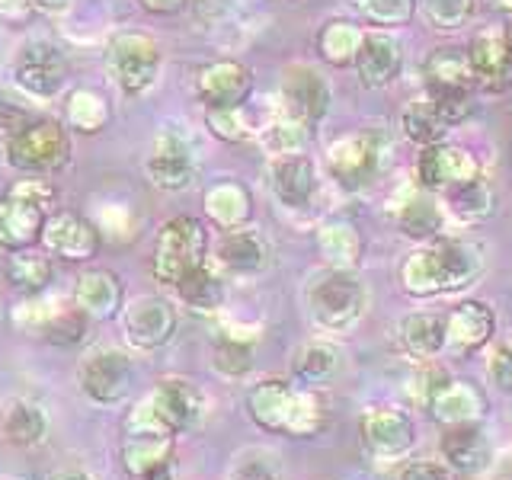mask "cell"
<instances>
[{
    "label": "cell",
    "instance_id": "6da1fadb",
    "mask_svg": "<svg viewBox=\"0 0 512 480\" xmlns=\"http://www.w3.org/2000/svg\"><path fill=\"white\" fill-rule=\"evenodd\" d=\"M484 269V250L464 237H436L429 247L407 256L400 285L413 298H432L471 285Z\"/></svg>",
    "mask_w": 512,
    "mask_h": 480
},
{
    "label": "cell",
    "instance_id": "7a4b0ae2",
    "mask_svg": "<svg viewBox=\"0 0 512 480\" xmlns=\"http://www.w3.org/2000/svg\"><path fill=\"white\" fill-rule=\"evenodd\" d=\"M256 426L285 436H311L320 426V404L308 391H295L288 381H263L247 397Z\"/></svg>",
    "mask_w": 512,
    "mask_h": 480
},
{
    "label": "cell",
    "instance_id": "3957f363",
    "mask_svg": "<svg viewBox=\"0 0 512 480\" xmlns=\"http://www.w3.org/2000/svg\"><path fill=\"white\" fill-rule=\"evenodd\" d=\"M4 151L13 170L45 176L71 160V135L55 119H29L23 125H10Z\"/></svg>",
    "mask_w": 512,
    "mask_h": 480
},
{
    "label": "cell",
    "instance_id": "277c9868",
    "mask_svg": "<svg viewBox=\"0 0 512 480\" xmlns=\"http://www.w3.org/2000/svg\"><path fill=\"white\" fill-rule=\"evenodd\" d=\"M164 52L154 36L138 29L116 32L106 45V71L125 96H144L160 77Z\"/></svg>",
    "mask_w": 512,
    "mask_h": 480
},
{
    "label": "cell",
    "instance_id": "5b68a950",
    "mask_svg": "<svg viewBox=\"0 0 512 480\" xmlns=\"http://www.w3.org/2000/svg\"><path fill=\"white\" fill-rule=\"evenodd\" d=\"M208 231L199 218L176 215L154 237V256L151 269L154 279L164 285H176L186 272L208 263Z\"/></svg>",
    "mask_w": 512,
    "mask_h": 480
},
{
    "label": "cell",
    "instance_id": "8992f818",
    "mask_svg": "<svg viewBox=\"0 0 512 480\" xmlns=\"http://www.w3.org/2000/svg\"><path fill=\"white\" fill-rule=\"evenodd\" d=\"M308 308L317 327L349 333L365 314V288L352 269H327L308 288Z\"/></svg>",
    "mask_w": 512,
    "mask_h": 480
},
{
    "label": "cell",
    "instance_id": "52a82bcc",
    "mask_svg": "<svg viewBox=\"0 0 512 480\" xmlns=\"http://www.w3.org/2000/svg\"><path fill=\"white\" fill-rule=\"evenodd\" d=\"M173 455V432L157 420L151 404L135 410L128 420L125 442H122V461L125 471L141 480H164L170 471Z\"/></svg>",
    "mask_w": 512,
    "mask_h": 480
},
{
    "label": "cell",
    "instance_id": "ba28073f",
    "mask_svg": "<svg viewBox=\"0 0 512 480\" xmlns=\"http://www.w3.org/2000/svg\"><path fill=\"white\" fill-rule=\"evenodd\" d=\"M384 141L378 132H359L327 148V173L346 192H362L384 170Z\"/></svg>",
    "mask_w": 512,
    "mask_h": 480
},
{
    "label": "cell",
    "instance_id": "9c48e42d",
    "mask_svg": "<svg viewBox=\"0 0 512 480\" xmlns=\"http://www.w3.org/2000/svg\"><path fill=\"white\" fill-rule=\"evenodd\" d=\"M13 84L32 100H55L68 84V58L48 39H32L20 45L13 58Z\"/></svg>",
    "mask_w": 512,
    "mask_h": 480
},
{
    "label": "cell",
    "instance_id": "30bf717a",
    "mask_svg": "<svg viewBox=\"0 0 512 480\" xmlns=\"http://www.w3.org/2000/svg\"><path fill=\"white\" fill-rule=\"evenodd\" d=\"M471 116V100L468 96H436L423 93L413 103H407L404 116H400V128L404 135L426 148V144H439L458 122Z\"/></svg>",
    "mask_w": 512,
    "mask_h": 480
},
{
    "label": "cell",
    "instance_id": "8fae6325",
    "mask_svg": "<svg viewBox=\"0 0 512 480\" xmlns=\"http://www.w3.org/2000/svg\"><path fill=\"white\" fill-rule=\"evenodd\" d=\"M196 170H199L196 148H192L189 135L176 132V128H164V132L154 138L148 157H144L148 180L157 189H167V192L189 189L192 180H196Z\"/></svg>",
    "mask_w": 512,
    "mask_h": 480
},
{
    "label": "cell",
    "instance_id": "7c38bea8",
    "mask_svg": "<svg viewBox=\"0 0 512 480\" xmlns=\"http://www.w3.org/2000/svg\"><path fill=\"white\" fill-rule=\"evenodd\" d=\"M279 100H282L279 112L314 128L330 112L333 90H330V80L317 68H311V64H292V68H285L282 74Z\"/></svg>",
    "mask_w": 512,
    "mask_h": 480
},
{
    "label": "cell",
    "instance_id": "4fadbf2b",
    "mask_svg": "<svg viewBox=\"0 0 512 480\" xmlns=\"http://www.w3.org/2000/svg\"><path fill=\"white\" fill-rule=\"evenodd\" d=\"M80 388H84L96 404H119L132 394L135 384V362L119 349H96L80 362Z\"/></svg>",
    "mask_w": 512,
    "mask_h": 480
},
{
    "label": "cell",
    "instance_id": "5bb4252c",
    "mask_svg": "<svg viewBox=\"0 0 512 480\" xmlns=\"http://www.w3.org/2000/svg\"><path fill=\"white\" fill-rule=\"evenodd\" d=\"M269 189L276 202L288 212H304L311 208L317 192H320V176L308 154H288V157H272L269 167Z\"/></svg>",
    "mask_w": 512,
    "mask_h": 480
},
{
    "label": "cell",
    "instance_id": "9a60e30c",
    "mask_svg": "<svg viewBox=\"0 0 512 480\" xmlns=\"http://www.w3.org/2000/svg\"><path fill=\"white\" fill-rule=\"evenodd\" d=\"M477 173L480 164L458 144H426V148H420V157H416V186L426 192H442Z\"/></svg>",
    "mask_w": 512,
    "mask_h": 480
},
{
    "label": "cell",
    "instance_id": "2e32d148",
    "mask_svg": "<svg viewBox=\"0 0 512 480\" xmlns=\"http://www.w3.org/2000/svg\"><path fill=\"white\" fill-rule=\"evenodd\" d=\"M125 336L135 349H157L170 343L176 333V311L164 298L157 295H141L125 308L122 314Z\"/></svg>",
    "mask_w": 512,
    "mask_h": 480
},
{
    "label": "cell",
    "instance_id": "e0dca14e",
    "mask_svg": "<svg viewBox=\"0 0 512 480\" xmlns=\"http://www.w3.org/2000/svg\"><path fill=\"white\" fill-rule=\"evenodd\" d=\"M42 244L48 253H55L68 263H87L100 253L103 240H100V231H96L87 218H80L74 212H58V215H48Z\"/></svg>",
    "mask_w": 512,
    "mask_h": 480
},
{
    "label": "cell",
    "instance_id": "ac0fdd59",
    "mask_svg": "<svg viewBox=\"0 0 512 480\" xmlns=\"http://www.w3.org/2000/svg\"><path fill=\"white\" fill-rule=\"evenodd\" d=\"M250 90H253V71L234 58H221V61L205 64L196 77V93L205 103V109L244 106Z\"/></svg>",
    "mask_w": 512,
    "mask_h": 480
},
{
    "label": "cell",
    "instance_id": "d6986e66",
    "mask_svg": "<svg viewBox=\"0 0 512 480\" xmlns=\"http://www.w3.org/2000/svg\"><path fill=\"white\" fill-rule=\"evenodd\" d=\"M45 221H48V208L10 189L0 199V247L7 253L32 250L42 240Z\"/></svg>",
    "mask_w": 512,
    "mask_h": 480
},
{
    "label": "cell",
    "instance_id": "ffe728a7",
    "mask_svg": "<svg viewBox=\"0 0 512 480\" xmlns=\"http://www.w3.org/2000/svg\"><path fill=\"white\" fill-rule=\"evenodd\" d=\"M148 404L157 413V420L164 423L173 436L196 426L202 420V410H205L202 391L186 378H164L157 384V391Z\"/></svg>",
    "mask_w": 512,
    "mask_h": 480
},
{
    "label": "cell",
    "instance_id": "44dd1931",
    "mask_svg": "<svg viewBox=\"0 0 512 480\" xmlns=\"http://www.w3.org/2000/svg\"><path fill=\"white\" fill-rule=\"evenodd\" d=\"M352 68H356L362 87L381 90L400 74V68H404V48H400V42L391 36V32H381V29L365 32Z\"/></svg>",
    "mask_w": 512,
    "mask_h": 480
},
{
    "label": "cell",
    "instance_id": "7402d4cb",
    "mask_svg": "<svg viewBox=\"0 0 512 480\" xmlns=\"http://www.w3.org/2000/svg\"><path fill=\"white\" fill-rule=\"evenodd\" d=\"M496 330V317L487 301H464L445 317V349L458 356H471L480 346L490 343Z\"/></svg>",
    "mask_w": 512,
    "mask_h": 480
},
{
    "label": "cell",
    "instance_id": "603a6c76",
    "mask_svg": "<svg viewBox=\"0 0 512 480\" xmlns=\"http://www.w3.org/2000/svg\"><path fill=\"white\" fill-rule=\"evenodd\" d=\"M215 266L231 272V276H256L269 266V244L263 234L253 228H231L224 231L215 247Z\"/></svg>",
    "mask_w": 512,
    "mask_h": 480
},
{
    "label": "cell",
    "instance_id": "cb8c5ba5",
    "mask_svg": "<svg viewBox=\"0 0 512 480\" xmlns=\"http://www.w3.org/2000/svg\"><path fill=\"white\" fill-rule=\"evenodd\" d=\"M423 74H426V93H436V96H468L477 90V77L471 71V61L468 52L461 48H436L426 64H423Z\"/></svg>",
    "mask_w": 512,
    "mask_h": 480
},
{
    "label": "cell",
    "instance_id": "d4e9b609",
    "mask_svg": "<svg viewBox=\"0 0 512 480\" xmlns=\"http://www.w3.org/2000/svg\"><path fill=\"white\" fill-rule=\"evenodd\" d=\"M468 61L477 77V87L503 90L512 84V58H509L506 32H496V29L477 32L468 48Z\"/></svg>",
    "mask_w": 512,
    "mask_h": 480
},
{
    "label": "cell",
    "instance_id": "484cf974",
    "mask_svg": "<svg viewBox=\"0 0 512 480\" xmlns=\"http://www.w3.org/2000/svg\"><path fill=\"white\" fill-rule=\"evenodd\" d=\"M442 458L452 471L461 474H477L490 464V439L484 436V429L477 423H452L445 429V436L439 442Z\"/></svg>",
    "mask_w": 512,
    "mask_h": 480
},
{
    "label": "cell",
    "instance_id": "4316f807",
    "mask_svg": "<svg viewBox=\"0 0 512 480\" xmlns=\"http://www.w3.org/2000/svg\"><path fill=\"white\" fill-rule=\"evenodd\" d=\"M74 304L87 317L106 320L122 308V282L109 269H90L74 285Z\"/></svg>",
    "mask_w": 512,
    "mask_h": 480
},
{
    "label": "cell",
    "instance_id": "83f0119b",
    "mask_svg": "<svg viewBox=\"0 0 512 480\" xmlns=\"http://www.w3.org/2000/svg\"><path fill=\"white\" fill-rule=\"evenodd\" d=\"M445 208L432 199V192L416 186L397 208V228L413 240H436L445 231Z\"/></svg>",
    "mask_w": 512,
    "mask_h": 480
},
{
    "label": "cell",
    "instance_id": "f1b7e54d",
    "mask_svg": "<svg viewBox=\"0 0 512 480\" xmlns=\"http://www.w3.org/2000/svg\"><path fill=\"white\" fill-rule=\"evenodd\" d=\"M362 439L378 458H397L413 445V426L400 413H372L362 420Z\"/></svg>",
    "mask_w": 512,
    "mask_h": 480
},
{
    "label": "cell",
    "instance_id": "f546056e",
    "mask_svg": "<svg viewBox=\"0 0 512 480\" xmlns=\"http://www.w3.org/2000/svg\"><path fill=\"white\" fill-rule=\"evenodd\" d=\"M445 196V215H455L458 221H484L493 215V205H496V192L487 183L484 173L468 176L455 186L442 189Z\"/></svg>",
    "mask_w": 512,
    "mask_h": 480
},
{
    "label": "cell",
    "instance_id": "4dcf8cb0",
    "mask_svg": "<svg viewBox=\"0 0 512 480\" xmlns=\"http://www.w3.org/2000/svg\"><path fill=\"white\" fill-rule=\"evenodd\" d=\"M250 212H253L250 192L247 186H240L234 180H221L205 192V215L212 218V224H218L221 231L244 228L250 221Z\"/></svg>",
    "mask_w": 512,
    "mask_h": 480
},
{
    "label": "cell",
    "instance_id": "1f68e13d",
    "mask_svg": "<svg viewBox=\"0 0 512 480\" xmlns=\"http://www.w3.org/2000/svg\"><path fill=\"white\" fill-rule=\"evenodd\" d=\"M400 343L416 359H432L445 349V317L420 311L400 320Z\"/></svg>",
    "mask_w": 512,
    "mask_h": 480
},
{
    "label": "cell",
    "instance_id": "d6a6232c",
    "mask_svg": "<svg viewBox=\"0 0 512 480\" xmlns=\"http://www.w3.org/2000/svg\"><path fill=\"white\" fill-rule=\"evenodd\" d=\"M173 288L186 301V308H192L196 314H215L224 304V279L218 276V269L208 263L186 272Z\"/></svg>",
    "mask_w": 512,
    "mask_h": 480
},
{
    "label": "cell",
    "instance_id": "836d02e7",
    "mask_svg": "<svg viewBox=\"0 0 512 480\" xmlns=\"http://www.w3.org/2000/svg\"><path fill=\"white\" fill-rule=\"evenodd\" d=\"M426 404L445 423H474V413L480 416V410H484V397L464 381H442V388Z\"/></svg>",
    "mask_w": 512,
    "mask_h": 480
},
{
    "label": "cell",
    "instance_id": "e575fe53",
    "mask_svg": "<svg viewBox=\"0 0 512 480\" xmlns=\"http://www.w3.org/2000/svg\"><path fill=\"white\" fill-rule=\"evenodd\" d=\"M362 39H365V29L349 23V20H333L320 29L317 36V52L327 64L333 68H349L352 61H356L359 48H362Z\"/></svg>",
    "mask_w": 512,
    "mask_h": 480
},
{
    "label": "cell",
    "instance_id": "d590c367",
    "mask_svg": "<svg viewBox=\"0 0 512 480\" xmlns=\"http://www.w3.org/2000/svg\"><path fill=\"white\" fill-rule=\"evenodd\" d=\"M64 122L77 128L80 135H96L103 132L109 122V103L103 93H96L90 87H77L64 100Z\"/></svg>",
    "mask_w": 512,
    "mask_h": 480
},
{
    "label": "cell",
    "instance_id": "8d00e7d4",
    "mask_svg": "<svg viewBox=\"0 0 512 480\" xmlns=\"http://www.w3.org/2000/svg\"><path fill=\"white\" fill-rule=\"evenodd\" d=\"M317 244L333 269H352L362 256L359 231L352 228L349 221H327L324 228L317 231Z\"/></svg>",
    "mask_w": 512,
    "mask_h": 480
},
{
    "label": "cell",
    "instance_id": "74e56055",
    "mask_svg": "<svg viewBox=\"0 0 512 480\" xmlns=\"http://www.w3.org/2000/svg\"><path fill=\"white\" fill-rule=\"evenodd\" d=\"M7 279L13 288H20L26 295H42L45 285L52 282V260L39 256L32 250H20L7 256Z\"/></svg>",
    "mask_w": 512,
    "mask_h": 480
},
{
    "label": "cell",
    "instance_id": "f35d334b",
    "mask_svg": "<svg viewBox=\"0 0 512 480\" xmlns=\"http://www.w3.org/2000/svg\"><path fill=\"white\" fill-rule=\"evenodd\" d=\"M308 138H311V125L285 116V112H279V116L263 128V148L272 157L304 154V148H308Z\"/></svg>",
    "mask_w": 512,
    "mask_h": 480
},
{
    "label": "cell",
    "instance_id": "ab89813d",
    "mask_svg": "<svg viewBox=\"0 0 512 480\" xmlns=\"http://www.w3.org/2000/svg\"><path fill=\"white\" fill-rule=\"evenodd\" d=\"M87 320L90 317L80 311L77 304H52L39 336H45V340L55 346H77L87 333Z\"/></svg>",
    "mask_w": 512,
    "mask_h": 480
},
{
    "label": "cell",
    "instance_id": "60d3db41",
    "mask_svg": "<svg viewBox=\"0 0 512 480\" xmlns=\"http://www.w3.org/2000/svg\"><path fill=\"white\" fill-rule=\"evenodd\" d=\"M45 429V413L29 400H16L4 413V432L13 445H39L45 439Z\"/></svg>",
    "mask_w": 512,
    "mask_h": 480
},
{
    "label": "cell",
    "instance_id": "b9f144b4",
    "mask_svg": "<svg viewBox=\"0 0 512 480\" xmlns=\"http://www.w3.org/2000/svg\"><path fill=\"white\" fill-rule=\"evenodd\" d=\"M336 372V349L327 343H308L295 356V378L304 388H317V384L330 381Z\"/></svg>",
    "mask_w": 512,
    "mask_h": 480
},
{
    "label": "cell",
    "instance_id": "7bdbcfd3",
    "mask_svg": "<svg viewBox=\"0 0 512 480\" xmlns=\"http://www.w3.org/2000/svg\"><path fill=\"white\" fill-rule=\"evenodd\" d=\"M205 125L218 141H228V144H240L253 135L250 119L244 106H218V109H205Z\"/></svg>",
    "mask_w": 512,
    "mask_h": 480
},
{
    "label": "cell",
    "instance_id": "ee69618b",
    "mask_svg": "<svg viewBox=\"0 0 512 480\" xmlns=\"http://www.w3.org/2000/svg\"><path fill=\"white\" fill-rule=\"evenodd\" d=\"M212 362H215V368L221 375L244 378L253 368V346L247 340H240V336H218Z\"/></svg>",
    "mask_w": 512,
    "mask_h": 480
},
{
    "label": "cell",
    "instance_id": "f6af8a7d",
    "mask_svg": "<svg viewBox=\"0 0 512 480\" xmlns=\"http://www.w3.org/2000/svg\"><path fill=\"white\" fill-rule=\"evenodd\" d=\"M356 7L375 26H407L416 16V0H356Z\"/></svg>",
    "mask_w": 512,
    "mask_h": 480
},
{
    "label": "cell",
    "instance_id": "bcb514c9",
    "mask_svg": "<svg viewBox=\"0 0 512 480\" xmlns=\"http://www.w3.org/2000/svg\"><path fill=\"white\" fill-rule=\"evenodd\" d=\"M423 13L436 29L452 32L471 23L474 0H423Z\"/></svg>",
    "mask_w": 512,
    "mask_h": 480
},
{
    "label": "cell",
    "instance_id": "7dc6e473",
    "mask_svg": "<svg viewBox=\"0 0 512 480\" xmlns=\"http://www.w3.org/2000/svg\"><path fill=\"white\" fill-rule=\"evenodd\" d=\"M234 480H282V464L272 452L253 448V452H247L244 458L237 461Z\"/></svg>",
    "mask_w": 512,
    "mask_h": 480
},
{
    "label": "cell",
    "instance_id": "c3c4849f",
    "mask_svg": "<svg viewBox=\"0 0 512 480\" xmlns=\"http://www.w3.org/2000/svg\"><path fill=\"white\" fill-rule=\"evenodd\" d=\"M490 378L500 391L512 394V343H503L490 356Z\"/></svg>",
    "mask_w": 512,
    "mask_h": 480
},
{
    "label": "cell",
    "instance_id": "681fc988",
    "mask_svg": "<svg viewBox=\"0 0 512 480\" xmlns=\"http://www.w3.org/2000/svg\"><path fill=\"white\" fill-rule=\"evenodd\" d=\"M400 480H452V474H448V468H442V464H436V461H413L404 468Z\"/></svg>",
    "mask_w": 512,
    "mask_h": 480
},
{
    "label": "cell",
    "instance_id": "f907efd6",
    "mask_svg": "<svg viewBox=\"0 0 512 480\" xmlns=\"http://www.w3.org/2000/svg\"><path fill=\"white\" fill-rule=\"evenodd\" d=\"M138 4L154 16H173V13L186 10L189 0H138Z\"/></svg>",
    "mask_w": 512,
    "mask_h": 480
},
{
    "label": "cell",
    "instance_id": "816d5d0a",
    "mask_svg": "<svg viewBox=\"0 0 512 480\" xmlns=\"http://www.w3.org/2000/svg\"><path fill=\"white\" fill-rule=\"evenodd\" d=\"M100 221H103V228H109V231H128V212L122 205H109L106 212L100 215Z\"/></svg>",
    "mask_w": 512,
    "mask_h": 480
},
{
    "label": "cell",
    "instance_id": "f5cc1de1",
    "mask_svg": "<svg viewBox=\"0 0 512 480\" xmlns=\"http://www.w3.org/2000/svg\"><path fill=\"white\" fill-rule=\"evenodd\" d=\"M0 10H4L7 16H23L32 10L29 0H0Z\"/></svg>",
    "mask_w": 512,
    "mask_h": 480
},
{
    "label": "cell",
    "instance_id": "db71d44e",
    "mask_svg": "<svg viewBox=\"0 0 512 480\" xmlns=\"http://www.w3.org/2000/svg\"><path fill=\"white\" fill-rule=\"evenodd\" d=\"M32 10H42V13H61L71 0H29Z\"/></svg>",
    "mask_w": 512,
    "mask_h": 480
},
{
    "label": "cell",
    "instance_id": "11a10c76",
    "mask_svg": "<svg viewBox=\"0 0 512 480\" xmlns=\"http://www.w3.org/2000/svg\"><path fill=\"white\" fill-rule=\"evenodd\" d=\"M48 480H93V477L84 474V471H58V474H52Z\"/></svg>",
    "mask_w": 512,
    "mask_h": 480
},
{
    "label": "cell",
    "instance_id": "9f6ffc18",
    "mask_svg": "<svg viewBox=\"0 0 512 480\" xmlns=\"http://www.w3.org/2000/svg\"><path fill=\"white\" fill-rule=\"evenodd\" d=\"M506 42H509V58H512V26L506 29Z\"/></svg>",
    "mask_w": 512,
    "mask_h": 480
},
{
    "label": "cell",
    "instance_id": "6f0895ef",
    "mask_svg": "<svg viewBox=\"0 0 512 480\" xmlns=\"http://www.w3.org/2000/svg\"><path fill=\"white\" fill-rule=\"evenodd\" d=\"M500 4H503V7H509V10H512V0H500Z\"/></svg>",
    "mask_w": 512,
    "mask_h": 480
}]
</instances>
